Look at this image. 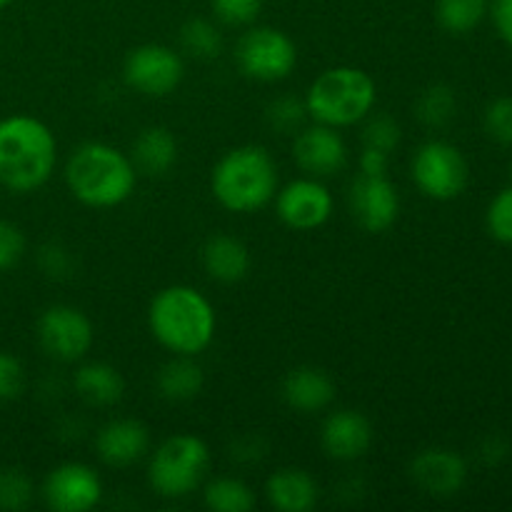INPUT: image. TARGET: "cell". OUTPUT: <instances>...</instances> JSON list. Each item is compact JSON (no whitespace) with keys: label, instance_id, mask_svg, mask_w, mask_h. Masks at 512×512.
<instances>
[{"label":"cell","instance_id":"cell-1","mask_svg":"<svg viewBox=\"0 0 512 512\" xmlns=\"http://www.w3.org/2000/svg\"><path fill=\"white\" fill-rule=\"evenodd\" d=\"M58 163V140L43 120L33 115H8L0 120V185L10 193L43 188Z\"/></svg>","mask_w":512,"mask_h":512},{"label":"cell","instance_id":"cell-2","mask_svg":"<svg viewBox=\"0 0 512 512\" xmlns=\"http://www.w3.org/2000/svg\"><path fill=\"white\" fill-rule=\"evenodd\" d=\"M148 325L153 338L165 350L195 358L213 343L218 318L203 293L190 285H170L150 303Z\"/></svg>","mask_w":512,"mask_h":512},{"label":"cell","instance_id":"cell-3","mask_svg":"<svg viewBox=\"0 0 512 512\" xmlns=\"http://www.w3.org/2000/svg\"><path fill=\"white\" fill-rule=\"evenodd\" d=\"M65 183L70 193L88 208H115L135 193L138 168L123 150L90 140L70 153Z\"/></svg>","mask_w":512,"mask_h":512},{"label":"cell","instance_id":"cell-4","mask_svg":"<svg viewBox=\"0 0 512 512\" xmlns=\"http://www.w3.org/2000/svg\"><path fill=\"white\" fill-rule=\"evenodd\" d=\"M210 190L230 213H255L278 193V165L263 145H240L215 163Z\"/></svg>","mask_w":512,"mask_h":512},{"label":"cell","instance_id":"cell-5","mask_svg":"<svg viewBox=\"0 0 512 512\" xmlns=\"http://www.w3.org/2000/svg\"><path fill=\"white\" fill-rule=\"evenodd\" d=\"M378 100L375 80L353 65H338L310 83L305 93V108L315 123L348 128L368 118Z\"/></svg>","mask_w":512,"mask_h":512},{"label":"cell","instance_id":"cell-6","mask_svg":"<svg viewBox=\"0 0 512 512\" xmlns=\"http://www.w3.org/2000/svg\"><path fill=\"white\" fill-rule=\"evenodd\" d=\"M210 468V448L198 435L178 433L155 448L148 465V483L160 498L178 500L195 493Z\"/></svg>","mask_w":512,"mask_h":512},{"label":"cell","instance_id":"cell-7","mask_svg":"<svg viewBox=\"0 0 512 512\" xmlns=\"http://www.w3.org/2000/svg\"><path fill=\"white\" fill-rule=\"evenodd\" d=\"M235 60L248 78L260 83H278L288 78L298 65V48L283 30L258 25L238 40Z\"/></svg>","mask_w":512,"mask_h":512},{"label":"cell","instance_id":"cell-8","mask_svg":"<svg viewBox=\"0 0 512 512\" xmlns=\"http://www.w3.org/2000/svg\"><path fill=\"white\" fill-rule=\"evenodd\" d=\"M413 180L433 200H453L468 185V160L453 143L428 140L413 155Z\"/></svg>","mask_w":512,"mask_h":512},{"label":"cell","instance_id":"cell-9","mask_svg":"<svg viewBox=\"0 0 512 512\" xmlns=\"http://www.w3.org/2000/svg\"><path fill=\"white\" fill-rule=\"evenodd\" d=\"M93 323L73 305H50L38 320V343L60 363H78L93 348Z\"/></svg>","mask_w":512,"mask_h":512},{"label":"cell","instance_id":"cell-10","mask_svg":"<svg viewBox=\"0 0 512 512\" xmlns=\"http://www.w3.org/2000/svg\"><path fill=\"white\" fill-rule=\"evenodd\" d=\"M185 65L180 53L160 43H145L130 50L123 65V78L135 93L148 98H165L180 85Z\"/></svg>","mask_w":512,"mask_h":512},{"label":"cell","instance_id":"cell-11","mask_svg":"<svg viewBox=\"0 0 512 512\" xmlns=\"http://www.w3.org/2000/svg\"><path fill=\"white\" fill-rule=\"evenodd\" d=\"M103 498V480L90 465L63 463L43 480V500L55 512H88Z\"/></svg>","mask_w":512,"mask_h":512},{"label":"cell","instance_id":"cell-12","mask_svg":"<svg viewBox=\"0 0 512 512\" xmlns=\"http://www.w3.org/2000/svg\"><path fill=\"white\" fill-rule=\"evenodd\" d=\"M275 213L288 228L315 230L333 215V195L320 178H298L275 193Z\"/></svg>","mask_w":512,"mask_h":512},{"label":"cell","instance_id":"cell-13","mask_svg":"<svg viewBox=\"0 0 512 512\" xmlns=\"http://www.w3.org/2000/svg\"><path fill=\"white\" fill-rule=\"evenodd\" d=\"M293 158L310 178H330L348 165V145L338 128L315 123L295 133Z\"/></svg>","mask_w":512,"mask_h":512},{"label":"cell","instance_id":"cell-14","mask_svg":"<svg viewBox=\"0 0 512 512\" xmlns=\"http://www.w3.org/2000/svg\"><path fill=\"white\" fill-rule=\"evenodd\" d=\"M350 213L368 233H385L400 215L398 188L388 175H358L350 185Z\"/></svg>","mask_w":512,"mask_h":512},{"label":"cell","instance_id":"cell-15","mask_svg":"<svg viewBox=\"0 0 512 512\" xmlns=\"http://www.w3.org/2000/svg\"><path fill=\"white\" fill-rule=\"evenodd\" d=\"M410 478L423 493L433 498H453L468 480V465L455 450L428 448L420 450L413 458Z\"/></svg>","mask_w":512,"mask_h":512},{"label":"cell","instance_id":"cell-16","mask_svg":"<svg viewBox=\"0 0 512 512\" xmlns=\"http://www.w3.org/2000/svg\"><path fill=\"white\" fill-rule=\"evenodd\" d=\"M320 443H323L328 458L350 463L368 453L370 443H373V425L358 410H338L325 418Z\"/></svg>","mask_w":512,"mask_h":512},{"label":"cell","instance_id":"cell-17","mask_svg":"<svg viewBox=\"0 0 512 512\" xmlns=\"http://www.w3.org/2000/svg\"><path fill=\"white\" fill-rule=\"evenodd\" d=\"M95 450L110 468H128L150 450V430L135 418L110 420L95 435Z\"/></svg>","mask_w":512,"mask_h":512},{"label":"cell","instance_id":"cell-18","mask_svg":"<svg viewBox=\"0 0 512 512\" xmlns=\"http://www.w3.org/2000/svg\"><path fill=\"white\" fill-rule=\"evenodd\" d=\"M283 400L298 413H320L335 400V383L325 370L303 365L285 375Z\"/></svg>","mask_w":512,"mask_h":512},{"label":"cell","instance_id":"cell-19","mask_svg":"<svg viewBox=\"0 0 512 512\" xmlns=\"http://www.w3.org/2000/svg\"><path fill=\"white\" fill-rule=\"evenodd\" d=\"M265 498L280 512H310L318 503V483L300 468H280L265 480Z\"/></svg>","mask_w":512,"mask_h":512},{"label":"cell","instance_id":"cell-20","mask_svg":"<svg viewBox=\"0 0 512 512\" xmlns=\"http://www.w3.org/2000/svg\"><path fill=\"white\" fill-rule=\"evenodd\" d=\"M203 268L218 283H240L250 270V250L233 235H213L203 245Z\"/></svg>","mask_w":512,"mask_h":512},{"label":"cell","instance_id":"cell-21","mask_svg":"<svg viewBox=\"0 0 512 512\" xmlns=\"http://www.w3.org/2000/svg\"><path fill=\"white\" fill-rule=\"evenodd\" d=\"M133 163L145 175H165L178 163V140L163 125H150L133 143Z\"/></svg>","mask_w":512,"mask_h":512},{"label":"cell","instance_id":"cell-22","mask_svg":"<svg viewBox=\"0 0 512 512\" xmlns=\"http://www.w3.org/2000/svg\"><path fill=\"white\" fill-rule=\"evenodd\" d=\"M73 385L75 393L88 405H95V408L115 405L123 398L125 390L123 375L118 373V368H113L110 363H100V360L80 365L73 378Z\"/></svg>","mask_w":512,"mask_h":512},{"label":"cell","instance_id":"cell-23","mask_svg":"<svg viewBox=\"0 0 512 512\" xmlns=\"http://www.w3.org/2000/svg\"><path fill=\"white\" fill-rule=\"evenodd\" d=\"M203 383L200 365L190 355H175L160 368L155 385H158V393L170 403H188V400L198 398Z\"/></svg>","mask_w":512,"mask_h":512},{"label":"cell","instance_id":"cell-24","mask_svg":"<svg viewBox=\"0 0 512 512\" xmlns=\"http://www.w3.org/2000/svg\"><path fill=\"white\" fill-rule=\"evenodd\" d=\"M488 8V0H438L435 18L450 35H465L483 23Z\"/></svg>","mask_w":512,"mask_h":512},{"label":"cell","instance_id":"cell-25","mask_svg":"<svg viewBox=\"0 0 512 512\" xmlns=\"http://www.w3.org/2000/svg\"><path fill=\"white\" fill-rule=\"evenodd\" d=\"M205 505L215 512H250L255 508V493L238 478H215L205 485Z\"/></svg>","mask_w":512,"mask_h":512},{"label":"cell","instance_id":"cell-26","mask_svg":"<svg viewBox=\"0 0 512 512\" xmlns=\"http://www.w3.org/2000/svg\"><path fill=\"white\" fill-rule=\"evenodd\" d=\"M455 110H458V98L455 90L445 83L428 85L415 100V115L428 128H445L455 118Z\"/></svg>","mask_w":512,"mask_h":512},{"label":"cell","instance_id":"cell-27","mask_svg":"<svg viewBox=\"0 0 512 512\" xmlns=\"http://www.w3.org/2000/svg\"><path fill=\"white\" fill-rule=\"evenodd\" d=\"M180 45L193 58L213 60L223 50V35H220V30L210 20L193 18L180 28Z\"/></svg>","mask_w":512,"mask_h":512},{"label":"cell","instance_id":"cell-28","mask_svg":"<svg viewBox=\"0 0 512 512\" xmlns=\"http://www.w3.org/2000/svg\"><path fill=\"white\" fill-rule=\"evenodd\" d=\"M33 480L20 468H0V510L18 512L33 503Z\"/></svg>","mask_w":512,"mask_h":512},{"label":"cell","instance_id":"cell-29","mask_svg":"<svg viewBox=\"0 0 512 512\" xmlns=\"http://www.w3.org/2000/svg\"><path fill=\"white\" fill-rule=\"evenodd\" d=\"M265 118L268 125L278 133H298L303 128V120L308 118V108H305V100L293 98V95H283V98H275L273 103L265 110Z\"/></svg>","mask_w":512,"mask_h":512},{"label":"cell","instance_id":"cell-30","mask_svg":"<svg viewBox=\"0 0 512 512\" xmlns=\"http://www.w3.org/2000/svg\"><path fill=\"white\" fill-rule=\"evenodd\" d=\"M365 148H378L385 153H393L400 145V125L390 115H368V123L363 130Z\"/></svg>","mask_w":512,"mask_h":512},{"label":"cell","instance_id":"cell-31","mask_svg":"<svg viewBox=\"0 0 512 512\" xmlns=\"http://www.w3.org/2000/svg\"><path fill=\"white\" fill-rule=\"evenodd\" d=\"M485 223H488L490 235L498 243L512 245V188L500 190L495 195L488 208V215H485Z\"/></svg>","mask_w":512,"mask_h":512},{"label":"cell","instance_id":"cell-32","mask_svg":"<svg viewBox=\"0 0 512 512\" xmlns=\"http://www.w3.org/2000/svg\"><path fill=\"white\" fill-rule=\"evenodd\" d=\"M213 15L225 25H250L263 10V0H210Z\"/></svg>","mask_w":512,"mask_h":512},{"label":"cell","instance_id":"cell-33","mask_svg":"<svg viewBox=\"0 0 512 512\" xmlns=\"http://www.w3.org/2000/svg\"><path fill=\"white\" fill-rule=\"evenodd\" d=\"M485 130L500 145H512V98H498L488 105Z\"/></svg>","mask_w":512,"mask_h":512},{"label":"cell","instance_id":"cell-34","mask_svg":"<svg viewBox=\"0 0 512 512\" xmlns=\"http://www.w3.org/2000/svg\"><path fill=\"white\" fill-rule=\"evenodd\" d=\"M25 388V368L13 353L0 350V403L20 398Z\"/></svg>","mask_w":512,"mask_h":512},{"label":"cell","instance_id":"cell-35","mask_svg":"<svg viewBox=\"0 0 512 512\" xmlns=\"http://www.w3.org/2000/svg\"><path fill=\"white\" fill-rule=\"evenodd\" d=\"M25 255V235L10 220L0 218V273L15 268Z\"/></svg>","mask_w":512,"mask_h":512},{"label":"cell","instance_id":"cell-36","mask_svg":"<svg viewBox=\"0 0 512 512\" xmlns=\"http://www.w3.org/2000/svg\"><path fill=\"white\" fill-rule=\"evenodd\" d=\"M40 265H43V270L48 275L60 278V275H65L70 270L68 250L60 248V245H55V243L45 245V248L40 250Z\"/></svg>","mask_w":512,"mask_h":512},{"label":"cell","instance_id":"cell-37","mask_svg":"<svg viewBox=\"0 0 512 512\" xmlns=\"http://www.w3.org/2000/svg\"><path fill=\"white\" fill-rule=\"evenodd\" d=\"M488 13L503 43H508L512 48V0H493Z\"/></svg>","mask_w":512,"mask_h":512},{"label":"cell","instance_id":"cell-38","mask_svg":"<svg viewBox=\"0 0 512 512\" xmlns=\"http://www.w3.org/2000/svg\"><path fill=\"white\" fill-rule=\"evenodd\" d=\"M508 455H510V445L508 440L500 438V435H488V438L480 443V460H483L485 465H490V468L503 463Z\"/></svg>","mask_w":512,"mask_h":512},{"label":"cell","instance_id":"cell-39","mask_svg":"<svg viewBox=\"0 0 512 512\" xmlns=\"http://www.w3.org/2000/svg\"><path fill=\"white\" fill-rule=\"evenodd\" d=\"M390 153L378 148H365L360 153V175H388Z\"/></svg>","mask_w":512,"mask_h":512},{"label":"cell","instance_id":"cell-40","mask_svg":"<svg viewBox=\"0 0 512 512\" xmlns=\"http://www.w3.org/2000/svg\"><path fill=\"white\" fill-rule=\"evenodd\" d=\"M13 3H15V0H0V10H5L8 5H13Z\"/></svg>","mask_w":512,"mask_h":512}]
</instances>
